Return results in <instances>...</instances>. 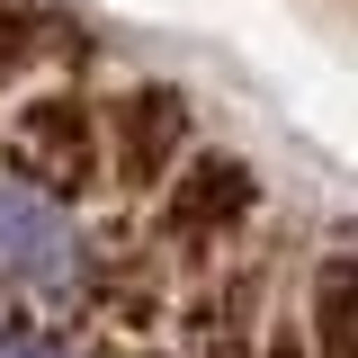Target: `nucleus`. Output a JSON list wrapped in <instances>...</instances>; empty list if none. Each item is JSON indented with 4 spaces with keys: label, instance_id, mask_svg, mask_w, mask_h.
Masks as SVG:
<instances>
[{
    "label": "nucleus",
    "instance_id": "423d86ee",
    "mask_svg": "<svg viewBox=\"0 0 358 358\" xmlns=\"http://www.w3.org/2000/svg\"><path fill=\"white\" fill-rule=\"evenodd\" d=\"M36 54V9H18V0H0V81L18 72Z\"/></svg>",
    "mask_w": 358,
    "mask_h": 358
},
{
    "label": "nucleus",
    "instance_id": "39448f33",
    "mask_svg": "<svg viewBox=\"0 0 358 358\" xmlns=\"http://www.w3.org/2000/svg\"><path fill=\"white\" fill-rule=\"evenodd\" d=\"M313 350L322 358H358V260H322L313 268Z\"/></svg>",
    "mask_w": 358,
    "mask_h": 358
},
{
    "label": "nucleus",
    "instance_id": "20e7f679",
    "mask_svg": "<svg viewBox=\"0 0 358 358\" xmlns=\"http://www.w3.org/2000/svg\"><path fill=\"white\" fill-rule=\"evenodd\" d=\"M18 152H27L54 188H81L90 162H99V152H90V108L81 99H36V108L18 117Z\"/></svg>",
    "mask_w": 358,
    "mask_h": 358
},
{
    "label": "nucleus",
    "instance_id": "7ed1b4c3",
    "mask_svg": "<svg viewBox=\"0 0 358 358\" xmlns=\"http://www.w3.org/2000/svg\"><path fill=\"white\" fill-rule=\"evenodd\" d=\"M242 215H251V171L233 152L188 162V179H179V197H171V233L206 242V233H224V224H242Z\"/></svg>",
    "mask_w": 358,
    "mask_h": 358
},
{
    "label": "nucleus",
    "instance_id": "0eeeda50",
    "mask_svg": "<svg viewBox=\"0 0 358 358\" xmlns=\"http://www.w3.org/2000/svg\"><path fill=\"white\" fill-rule=\"evenodd\" d=\"M0 358H63V350H45V341H0Z\"/></svg>",
    "mask_w": 358,
    "mask_h": 358
},
{
    "label": "nucleus",
    "instance_id": "f03ea898",
    "mask_svg": "<svg viewBox=\"0 0 358 358\" xmlns=\"http://www.w3.org/2000/svg\"><path fill=\"white\" fill-rule=\"evenodd\" d=\"M179 143H188L179 90H126L117 99V171H126V188H152L179 162Z\"/></svg>",
    "mask_w": 358,
    "mask_h": 358
},
{
    "label": "nucleus",
    "instance_id": "f257e3e1",
    "mask_svg": "<svg viewBox=\"0 0 358 358\" xmlns=\"http://www.w3.org/2000/svg\"><path fill=\"white\" fill-rule=\"evenodd\" d=\"M0 268H18L36 287H72L81 278V233H72V215L45 188L0 179Z\"/></svg>",
    "mask_w": 358,
    "mask_h": 358
}]
</instances>
